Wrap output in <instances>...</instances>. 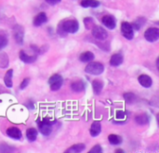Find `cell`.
<instances>
[{
  "mask_svg": "<svg viewBox=\"0 0 159 153\" xmlns=\"http://www.w3.org/2000/svg\"><path fill=\"white\" fill-rule=\"evenodd\" d=\"M20 59L22 62H24L25 64H32V63L35 62L36 55H28L25 53L24 50H20Z\"/></svg>",
  "mask_w": 159,
  "mask_h": 153,
  "instance_id": "cell-10",
  "label": "cell"
},
{
  "mask_svg": "<svg viewBox=\"0 0 159 153\" xmlns=\"http://www.w3.org/2000/svg\"><path fill=\"white\" fill-rule=\"evenodd\" d=\"M124 98H125L126 102L127 103H129V104H131V103H133V102L136 101V95L134 93H125L124 94Z\"/></svg>",
  "mask_w": 159,
  "mask_h": 153,
  "instance_id": "cell-27",
  "label": "cell"
},
{
  "mask_svg": "<svg viewBox=\"0 0 159 153\" xmlns=\"http://www.w3.org/2000/svg\"><path fill=\"white\" fill-rule=\"evenodd\" d=\"M92 36L98 39V40H105L108 36V34H107V31L102 27V26H99V25H96L92 28Z\"/></svg>",
  "mask_w": 159,
  "mask_h": 153,
  "instance_id": "cell-5",
  "label": "cell"
},
{
  "mask_svg": "<svg viewBox=\"0 0 159 153\" xmlns=\"http://www.w3.org/2000/svg\"><path fill=\"white\" fill-rule=\"evenodd\" d=\"M29 82H30V79H28V78L24 79H23V81H22V82L20 83V90H23V89H25V88H26V87L28 86Z\"/></svg>",
  "mask_w": 159,
  "mask_h": 153,
  "instance_id": "cell-32",
  "label": "cell"
},
{
  "mask_svg": "<svg viewBox=\"0 0 159 153\" xmlns=\"http://www.w3.org/2000/svg\"><path fill=\"white\" fill-rule=\"evenodd\" d=\"M145 22V19L143 20V18H139L136 22H134L132 24H131V26H132V28H133V30H140L141 29V27H142V25L143 24V22Z\"/></svg>",
  "mask_w": 159,
  "mask_h": 153,
  "instance_id": "cell-26",
  "label": "cell"
},
{
  "mask_svg": "<svg viewBox=\"0 0 159 153\" xmlns=\"http://www.w3.org/2000/svg\"><path fill=\"white\" fill-rule=\"evenodd\" d=\"M52 123L53 122H50L48 119H44L42 122H40L38 123V128H39L40 133L46 136H49L51 134V131H52V127H51Z\"/></svg>",
  "mask_w": 159,
  "mask_h": 153,
  "instance_id": "cell-3",
  "label": "cell"
},
{
  "mask_svg": "<svg viewBox=\"0 0 159 153\" xmlns=\"http://www.w3.org/2000/svg\"><path fill=\"white\" fill-rule=\"evenodd\" d=\"M9 63L8 56L6 52H0V67L1 68H6L7 67Z\"/></svg>",
  "mask_w": 159,
  "mask_h": 153,
  "instance_id": "cell-22",
  "label": "cell"
},
{
  "mask_svg": "<svg viewBox=\"0 0 159 153\" xmlns=\"http://www.w3.org/2000/svg\"><path fill=\"white\" fill-rule=\"evenodd\" d=\"M80 4L83 7H98L101 5L97 0H82Z\"/></svg>",
  "mask_w": 159,
  "mask_h": 153,
  "instance_id": "cell-19",
  "label": "cell"
},
{
  "mask_svg": "<svg viewBox=\"0 0 159 153\" xmlns=\"http://www.w3.org/2000/svg\"><path fill=\"white\" fill-rule=\"evenodd\" d=\"M144 37L149 42H155L159 38V29L156 27L148 28L144 33Z\"/></svg>",
  "mask_w": 159,
  "mask_h": 153,
  "instance_id": "cell-6",
  "label": "cell"
},
{
  "mask_svg": "<svg viewBox=\"0 0 159 153\" xmlns=\"http://www.w3.org/2000/svg\"><path fill=\"white\" fill-rule=\"evenodd\" d=\"M135 120H136V122L139 123V124H142V125H143V124H146V123H148V117H147V115H145V114H141V115H138L136 118H135Z\"/></svg>",
  "mask_w": 159,
  "mask_h": 153,
  "instance_id": "cell-25",
  "label": "cell"
},
{
  "mask_svg": "<svg viewBox=\"0 0 159 153\" xmlns=\"http://www.w3.org/2000/svg\"><path fill=\"white\" fill-rule=\"evenodd\" d=\"M101 131H102L101 122H97V121L94 122L92 123L91 127H90V135H91V136H93V137L98 136L100 135Z\"/></svg>",
  "mask_w": 159,
  "mask_h": 153,
  "instance_id": "cell-13",
  "label": "cell"
},
{
  "mask_svg": "<svg viewBox=\"0 0 159 153\" xmlns=\"http://www.w3.org/2000/svg\"><path fill=\"white\" fill-rule=\"evenodd\" d=\"M79 29V23L76 20H66L62 22L61 25L59 26L58 33L62 36V33H70L75 34Z\"/></svg>",
  "mask_w": 159,
  "mask_h": 153,
  "instance_id": "cell-1",
  "label": "cell"
},
{
  "mask_svg": "<svg viewBox=\"0 0 159 153\" xmlns=\"http://www.w3.org/2000/svg\"><path fill=\"white\" fill-rule=\"evenodd\" d=\"M46 2L49 5H56L61 2V0H46Z\"/></svg>",
  "mask_w": 159,
  "mask_h": 153,
  "instance_id": "cell-33",
  "label": "cell"
},
{
  "mask_svg": "<svg viewBox=\"0 0 159 153\" xmlns=\"http://www.w3.org/2000/svg\"><path fill=\"white\" fill-rule=\"evenodd\" d=\"M102 22L110 30L115 29L116 26V21L115 17H113L112 15H105V16H103Z\"/></svg>",
  "mask_w": 159,
  "mask_h": 153,
  "instance_id": "cell-8",
  "label": "cell"
},
{
  "mask_svg": "<svg viewBox=\"0 0 159 153\" xmlns=\"http://www.w3.org/2000/svg\"><path fill=\"white\" fill-rule=\"evenodd\" d=\"M117 118L118 119H124L125 117H126V115H125V112H123V111H117Z\"/></svg>",
  "mask_w": 159,
  "mask_h": 153,
  "instance_id": "cell-34",
  "label": "cell"
},
{
  "mask_svg": "<svg viewBox=\"0 0 159 153\" xmlns=\"http://www.w3.org/2000/svg\"><path fill=\"white\" fill-rule=\"evenodd\" d=\"M85 149H86V146H85L84 144H75V145L72 146L71 148H69V149L66 151V152H81V151H83Z\"/></svg>",
  "mask_w": 159,
  "mask_h": 153,
  "instance_id": "cell-23",
  "label": "cell"
},
{
  "mask_svg": "<svg viewBox=\"0 0 159 153\" xmlns=\"http://www.w3.org/2000/svg\"><path fill=\"white\" fill-rule=\"evenodd\" d=\"M12 76H13V70L12 69H9V70L7 71L6 75H5V78H4L5 84L8 88H11L12 87Z\"/></svg>",
  "mask_w": 159,
  "mask_h": 153,
  "instance_id": "cell-20",
  "label": "cell"
},
{
  "mask_svg": "<svg viewBox=\"0 0 159 153\" xmlns=\"http://www.w3.org/2000/svg\"><path fill=\"white\" fill-rule=\"evenodd\" d=\"M108 140L112 145H119L122 143V137L117 135H110L108 136Z\"/></svg>",
  "mask_w": 159,
  "mask_h": 153,
  "instance_id": "cell-24",
  "label": "cell"
},
{
  "mask_svg": "<svg viewBox=\"0 0 159 153\" xmlns=\"http://www.w3.org/2000/svg\"><path fill=\"white\" fill-rule=\"evenodd\" d=\"M7 135L13 139H20V137H21V132L20 131V129H18L16 127L8 128L7 130Z\"/></svg>",
  "mask_w": 159,
  "mask_h": 153,
  "instance_id": "cell-12",
  "label": "cell"
},
{
  "mask_svg": "<svg viewBox=\"0 0 159 153\" xmlns=\"http://www.w3.org/2000/svg\"><path fill=\"white\" fill-rule=\"evenodd\" d=\"M85 71H86L88 74L99 76V75H101V74L104 71V66H103L102 64L98 63V62L89 63V64L86 66Z\"/></svg>",
  "mask_w": 159,
  "mask_h": 153,
  "instance_id": "cell-2",
  "label": "cell"
},
{
  "mask_svg": "<svg viewBox=\"0 0 159 153\" xmlns=\"http://www.w3.org/2000/svg\"><path fill=\"white\" fill-rule=\"evenodd\" d=\"M116 152L119 153V152H124V151H123L122 150H116Z\"/></svg>",
  "mask_w": 159,
  "mask_h": 153,
  "instance_id": "cell-35",
  "label": "cell"
},
{
  "mask_svg": "<svg viewBox=\"0 0 159 153\" xmlns=\"http://www.w3.org/2000/svg\"><path fill=\"white\" fill-rule=\"evenodd\" d=\"M94 54L90 51H86V52H83L80 57H79V60L83 63H89V62H92L93 59H94Z\"/></svg>",
  "mask_w": 159,
  "mask_h": 153,
  "instance_id": "cell-18",
  "label": "cell"
},
{
  "mask_svg": "<svg viewBox=\"0 0 159 153\" xmlns=\"http://www.w3.org/2000/svg\"><path fill=\"white\" fill-rule=\"evenodd\" d=\"M48 83L50 85V89L52 91H58L61 89L62 85V78L59 74H55L51 76L48 79Z\"/></svg>",
  "mask_w": 159,
  "mask_h": 153,
  "instance_id": "cell-4",
  "label": "cell"
},
{
  "mask_svg": "<svg viewBox=\"0 0 159 153\" xmlns=\"http://www.w3.org/2000/svg\"><path fill=\"white\" fill-rule=\"evenodd\" d=\"M121 32L122 35L129 40L132 39L134 36V33H133V28L131 26V24L128 22H124L121 24Z\"/></svg>",
  "mask_w": 159,
  "mask_h": 153,
  "instance_id": "cell-7",
  "label": "cell"
},
{
  "mask_svg": "<svg viewBox=\"0 0 159 153\" xmlns=\"http://www.w3.org/2000/svg\"><path fill=\"white\" fill-rule=\"evenodd\" d=\"M139 82L140 84L144 87V88H150L153 84V80L152 79L148 76V75H142L139 77Z\"/></svg>",
  "mask_w": 159,
  "mask_h": 153,
  "instance_id": "cell-11",
  "label": "cell"
},
{
  "mask_svg": "<svg viewBox=\"0 0 159 153\" xmlns=\"http://www.w3.org/2000/svg\"><path fill=\"white\" fill-rule=\"evenodd\" d=\"M47 21H48V17H47L46 13L45 12H41V13H39L34 18V26H40L43 23H45Z\"/></svg>",
  "mask_w": 159,
  "mask_h": 153,
  "instance_id": "cell-15",
  "label": "cell"
},
{
  "mask_svg": "<svg viewBox=\"0 0 159 153\" xmlns=\"http://www.w3.org/2000/svg\"><path fill=\"white\" fill-rule=\"evenodd\" d=\"M71 88H72V90L74 92L80 93V92H83L86 89V85L82 80H77V81H75V82L72 83Z\"/></svg>",
  "mask_w": 159,
  "mask_h": 153,
  "instance_id": "cell-16",
  "label": "cell"
},
{
  "mask_svg": "<svg viewBox=\"0 0 159 153\" xmlns=\"http://www.w3.org/2000/svg\"><path fill=\"white\" fill-rule=\"evenodd\" d=\"M92 88H93V92L95 93V94H100L102 91L103 88V82L100 79H95L92 82Z\"/></svg>",
  "mask_w": 159,
  "mask_h": 153,
  "instance_id": "cell-17",
  "label": "cell"
},
{
  "mask_svg": "<svg viewBox=\"0 0 159 153\" xmlns=\"http://www.w3.org/2000/svg\"><path fill=\"white\" fill-rule=\"evenodd\" d=\"M23 35H24L23 28L20 25H16V27L14 28V36L18 44L23 43Z\"/></svg>",
  "mask_w": 159,
  "mask_h": 153,
  "instance_id": "cell-9",
  "label": "cell"
},
{
  "mask_svg": "<svg viewBox=\"0 0 159 153\" xmlns=\"http://www.w3.org/2000/svg\"><path fill=\"white\" fill-rule=\"evenodd\" d=\"M89 152L90 153H101L102 152V147L100 146V145H96V146H94L90 151H89Z\"/></svg>",
  "mask_w": 159,
  "mask_h": 153,
  "instance_id": "cell-31",
  "label": "cell"
},
{
  "mask_svg": "<svg viewBox=\"0 0 159 153\" xmlns=\"http://www.w3.org/2000/svg\"><path fill=\"white\" fill-rule=\"evenodd\" d=\"M84 24H85V26H86L87 29H92V28L94 27V22H93V20H92L91 18H89V17L85 18V20H84Z\"/></svg>",
  "mask_w": 159,
  "mask_h": 153,
  "instance_id": "cell-28",
  "label": "cell"
},
{
  "mask_svg": "<svg viewBox=\"0 0 159 153\" xmlns=\"http://www.w3.org/2000/svg\"><path fill=\"white\" fill-rule=\"evenodd\" d=\"M124 61V58H123V55L120 54V53H116L114 54L112 57H111V60H110V64L111 65L113 66H118L120 65Z\"/></svg>",
  "mask_w": 159,
  "mask_h": 153,
  "instance_id": "cell-14",
  "label": "cell"
},
{
  "mask_svg": "<svg viewBox=\"0 0 159 153\" xmlns=\"http://www.w3.org/2000/svg\"><path fill=\"white\" fill-rule=\"evenodd\" d=\"M7 45V38L4 35H0V50L4 49Z\"/></svg>",
  "mask_w": 159,
  "mask_h": 153,
  "instance_id": "cell-30",
  "label": "cell"
},
{
  "mask_svg": "<svg viewBox=\"0 0 159 153\" xmlns=\"http://www.w3.org/2000/svg\"><path fill=\"white\" fill-rule=\"evenodd\" d=\"M26 137L30 142H34L37 137V131L34 128H29L26 132Z\"/></svg>",
  "mask_w": 159,
  "mask_h": 153,
  "instance_id": "cell-21",
  "label": "cell"
},
{
  "mask_svg": "<svg viewBox=\"0 0 159 153\" xmlns=\"http://www.w3.org/2000/svg\"><path fill=\"white\" fill-rule=\"evenodd\" d=\"M13 151H14V149L8 147L6 144H0V152H11Z\"/></svg>",
  "mask_w": 159,
  "mask_h": 153,
  "instance_id": "cell-29",
  "label": "cell"
}]
</instances>
